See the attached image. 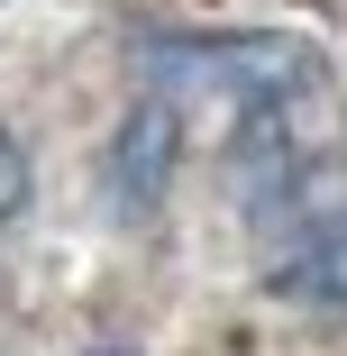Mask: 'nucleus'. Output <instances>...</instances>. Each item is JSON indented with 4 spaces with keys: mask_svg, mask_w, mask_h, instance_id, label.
I'll return each instance as SVG.
<instances>
[{
    "mask_svg": "<svg viewBox=\"0 0 347 356\" xmlns=\"http://www.w3.org/2000/svg\"><path fill=\"white\" fill-rule=\"evenodd\" d=\"M137 83L147 101L183 110H238L265 119L274 101H293L311 83V46L302 37H147L137 46Z\"/></svg>",
    "mask_w": 347,
    "mask_h": 356,
    "instance_id": "f257e3e1",
    "label": "nucleus"
},
{
    "mask_svg": "<svg viewBox=\"0 0 347 356\" xmlns=\"http://www.w3.org/2000/svg\"><path fill=\"white\" fill-rule=\"evenodd\" d=\"M174 147H183V128H174V110H165V101H147V110L128 119V137H119V192H128V210H147V201L165 192Z\"/></svg>",
    "mask_w": 347,
    "mask_h": 356,
    "instance_id": "f03ea898",
    "label": "nucleus"
},
{
    "mask_svg": "<svg viewBox=\"0 0 347 356\" xmlns=\"http://www.w3.org/2000/svg\"><path fill=\"white\" fill-rule=\"evenodd\" d=\"M274 293H311V302H347V220L320 238V247H302L284 274H274Z\"/></svg>",
    "mask_w": 347,
    "mask_h": 356,
    "instance_id": "7ed1b4c3",
    "label": "nucleus"
},
{
    "mask_svg": "<svg viewBox=\"0 0 347 356\" xmlns=\"http://www.w3.org/2000/svg\"><path fill=\"white\" fill-rule=\"evenodd\" d=\"M19 201H28V156H19V137L0 128V220H10Z\"/></svg>",
    "mask_w": 347,
    "mask_h": 356,
    "instance_id": "20e7f679",
    "label": "nucleus"
},
{
    "mask_svg": "<svg viewBox=\"0 0 347 356\" xmlns=\"http://www.w3.org/2000/svg\"><path fill=\"white\" fill-rule=\"evenodd\" d=\"M92 356H128V347H92Z\"/></svg>",
    "mask_w": 347,
    "mask_h": 356,
    "instance_id": "39448f33",
    "label": "nucleus"
}]
</instances>
